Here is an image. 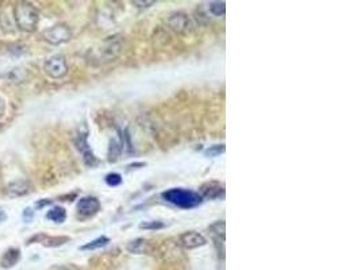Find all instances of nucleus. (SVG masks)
I'll return each mask as SVG.
<instances>
[{"label": "nucleus", "mask_w": 361, "mask_h": 270, "mask_svg": "<svg viewBox=\"0 0 361 270\" xmlns=\"http://www.w3.org/2000/svg\"><path fill=\"white\" fill-rule=\"evenodd\" d=\"M179 240L183 247L188 250L192 249H198V247H202L207 243L206 238L202 235V234L196 233V231H187V233H183L180 237H179Z\"/></svg>", "instance_id": "1a4fd4ad"}, {"label": "nucleus", "mask_w": 361, "mask_h": 270, "mask_svg": "<svg viewBox=\"0 0 361 270\" xmlns=\"http://www.w3.org/2000/svg\"><path fill=\"white\" fill-rule=\"evenodd\" d=\"M161 197L169 204L183 210L196 208L203 203V197L200 196L199 192L184 189V188H171L168 191L162 192Z\"/></svg>", "instance_id": "f257e3e1"}, {"label": "nucleus", "mask_w": 361, "mask_h": 270, "mask_svg": "<svg viewBox=\"0 0 361 270\" xmlns=\"http://www.w3.org/2000/svg\"><path fill=\"white\" fill-rule=\"evenodd\" d=\"M200 196L203 199L218 200L225 197V185L219 181H207L200 186Z\"/></svg>", "instance_id": "39448f33"}, {"label": "nucleus", "mask_w": 361, "mask_h": 270, "mask_svg": "<svg viewBox=\"0 0 361 270\" xmlns=\"http://www.w3.org/2000/svg\"><path fill=\"white\" fill-rule=\"evenodd\" d=\"M209 14L214 18H222L226 14V3L225 1H210L207 4Z\"/></svg>", "instance_id": "ddd939ff"}, {"label": "nucleus", "mask_w": 361, "mask_h": 270, "mask_svg": "<svg viewBox=\"0 0 361 270\" xmlns=\"http://www.w3.org/2000/svg\"><path fill=\"white\" fill-rule=\"evenodd\" d=\"M108 243H110V239L107 237H99V238L91 240L90 243L81 246L80 250H83V251H92V250L102 249L104 246H107Z\"/></svg>", "instance_id": "4468645a"}, {"label": "nucleus", "mask_w": 361, "mask_h": 270, "mask_svg": "<svg viewBox=\"0 0 361 270\" xmlns=\"http://www.w3.org/2000/svg\"><path fill=\"white\" fill-rule=\"evenodd\" d=\"M167 23L173 31L180 32V34L188 32L191 30V27H192L189 16L187 14H184V12H175V14H172L168 18Z\"/></svg>", "instance_id": "0eeeda50"}, {"label": "nucleus", "mask_w": 361, "mask_h": 270, "mask_svg": "<svg viewBox=\"0 0 361 270\" xmlns=\"http://www.w3.org/2000/svg\"><path fill=\"white\" fill-rule=\"evenodd\" d=\"M76 148L77 150L83 154V159H84V164L87 166H95L97 164V159L96 157L93 155V153L91 151V149H90V145H88V141H87V133H80L77 134V137H76Z\"/></svg>", "instance_id": "423d86ee"}, {"label": "nucleus", "mask_w": 361, "mask_h": 270, "mask_svg": "<svg viewBox=\"0 0 361 270\" xmlns=\"http://www.w3.org/2000/svg\"><path fill=\"white\" fill-rule=\"evenodd\" d=\"M120 153H122V146L117 141H111L110 142V148H108V161L115 162L119 158Z\"/></svg>", "instance_id": "f3484780"}, {"label": "nucleus", "mask_w": 361, "mask_h": 270, "mask_svg": "<svg viewBox=\"0 0 361 270\" xmlns=\"http://www.w3.org/2000/svg\"><path fill=\"white\" fill-rule=\"evenodd\" d=\"M106 184L110 186H118L122 184V176L119 173H110L106 176Z\"/></svg>", "instance_id": "412c9836"}, {"label": "nucleus", "mask_w": 361, "mask_h": 270, "mask_svg": "<svg viewBox=\"0 0 361 270\" xmlns=\"http://www.w3.org/2000/svg\"><path fill=\"white\" fill-rule=\"evenodd\" d=\"M3 220H5V215L3 212H0V223L3 222Z\"/></svg>", "instance_id": "a878e982"}, {"label": "nucleus", "mask_w": 361, "mask_h": 270, "mask_svg": "<svg viewBox=\"0 0 361 270\" xmlns=\"http://www.w3.org/2000/svg\"><path fill=\"white\" fill-rule=\"evenodd\" d=\"M32 217H34V212H32L31 208H26L25 211H23V219H25V222H30L32 220Z\"/></svg>", "instance_id": "5701e85b"}, {"label": "nucleus", "mask_w": 361, "mask_h": 270, "mask_svg": "<svg viewBox=\"0 0 361 270\" xmlns=\"http://www.w3.org/2000/svg\"><path fill=\"white\" fill-rule=\"evenodd\" d=\"M49 204H52V200H39V202L37 203V208L39 210V208L49 206Z\"/></svg>", "instance_id": "b1692460"}, {"label": "nucleus", "mask_w": 361, "mask_h": 270, "mask_svg": "<svg viewBox=\"0 0 361 270\" xmlns=\"http://www.w3.org/2000/svg\"><path fill=\"white\" fill-rule=\"evenodd\" d=\"M133 4L137 5V7H140V8H148V7H150V5L156 4V1H154V0H151V1H138V0H135V1H133Z\"/></svg>", "instance_id": "4be33fe9"}, {"label": "nucleus", "mask_w": 361, "mask_h": 270, "mask_svg": "<svg viewBox=\"0 0 361 270\" xmlns=\"http://www.w3.org/2000/svg\"><path fill=\"white\" fill-rule=\"evenodd\" d=\"M21 260V253L18 249H8L5 251L1 260H0V265L4 269H8V268H12L15 266L18 262Z\"/></svg>", "instance_id": "9b49d317"}, {"label": "nucleus", "mask_w": 361, "mask_h": 270, "mask_svg": "<svg viewBox=\"0 0 361 270\" xmlns=\"http://www.w3.org/2000/svg\"><path fill=\"white\" fill-rule=\"evenodd\" d=\"M42 37L50 45H61V43L69 41L70 37H72V31L66 25H56V26L45 30Z\"/></svg>", "instance_id": "7ed1b4c3"}, {"label": "nucleus", "mask_w": 361, "mask_h": 270, "mask_svg": "<svg viewBox=\"0 0 361 270\" xmlns=\"http://www.w3.org/2000/svg\"><path fill=\"white\" fill-rule=\"evenodd\" d=\"M30 192V184L25 180H16L5 186V195L8 197L25 196Z\"/></svg>", "instance_id": "9d476101"}, {"label": "nucleus", "mask_w": 361, "mask_h": 270, "mask_svg": "<svg viewBox=\"0 0 361 270\" xmlns=\"http://www.w3.org/2000/svg\"><path fill=\"white\" fill-rule=\"evenodd\" d=\"M66 242H69L68 237H46V235H43V239L41 240V243L46 247H59Z\"/></svg>", "instance_id": "dca6fc26"}, {"label": "nucleus", "mask_w": 361, "mask_h": 270, "mask_svg": "<svg viewBox=\"0 0 361 270\" xmlns=\"http://www.w3.org/2000/svg\"><path fill=\"white\" fill-rule=\"evenodd\" d=\"M43 70L52 79H62L68 73V64L62 56H54L45 62Z\"/></svg>", "instance_id": "20e7f679"}, {"label": "nucleus", "mask_w": 361, "mask_h": 270, "mask_svg": "<svg viewBox=\"0 0 361 270\" xmlns=\"http://www.w3.org/2000/svg\"><path fill=\"white\" fill-rule=\"evenodd\" d=\"M222 153H225V145H214L205 150L206 157H218Z\"/></svg>", "instance_id": "6ab92c4d"}, {"label": "nucleus", "mask_w": 361, "mask_h": 270, "mask_svg": "<svg viewBox=\"0 0 361 270\" xmlns=\"http://www.w3.org/2000/svg\"><path fill=\"white\" fill-rule=\"evenodd\" d=\"M165 227V224L160 220H150V222H142L140 224V228L142 230H161Z\"/></svg>", "instance_id": "aec40b11"}, {"label": "nucleus", "mask_w": 361, "mask_h": 270, "mask_svg": "<svg viewBox=\"0 0 361 270\" xmlns=\"http://www.w3.org/2000/svg\"><path fill=\"white\" fill-rule=\"evenodd\" d=\"M46 217L54 223H64L65 219H66V211H65L62 207H53L48 212Z\"/></svg>", "instance_id": "2eb2a0df"}, {"label": "nucleus", "mask_w": 361, "mask_h": 270, "mask_svg": "<svg viewBox=\"0 0 361 270\" xmlns=\"http://www.w3.org/2000/svg\"><path fill=\"white\" fill-rule=\"evenodd\" d=\"M210 230L214 234V238L225 239V222L219 220V222L214 223L210 227Z\"/></svg>", "instance_id": "a211bd4d"}, {"label": "nucleus", "mask_w": 361, "mask_h": 270, "mask_svg": "<svg viewBox=\"0 0 361 270\" xmlns=\"http://www.w3.org/2000/svg\"><path fill=\"white\" fill-rule=\"evenodd\" d=\"M4 111H5V106H4V101L3 99L0 97V118L4 115Z\"/></svg>", "instance_id": "393cba45"}, {"label": "nucleus", "mask_w": 361, "mask_h": 270, "mask_svg": "<svg viewBox=\"0 0 361 270\" xmlns=\"http://www.w3.org/2000/svg\"><path fill=\"white\" fill-rule=\"evenodd\" d=\"M14 19L22 31L32 32L37 30L39 15L38 11L29 3H16L14 7Z\"/></svg>", "instance_id": "f03ea898"}, {"label": "nucleus", "mask_w": 361, "mask_h": 270, "mask_svg": "<svg viewBox=\"0 0 361 270\" xmlns=\"http://www.w3.org/2000/svg\"><path fill=\"white\" fill-rule=\"evenodd\" d=\"M99 210H100V202L93 196L81 197L77 203V213L81 217L93 216Z\"/></svg>", "instance_id": "6e6552de"}, {"label": "nucleus", "mask_w": 361, "mask_h": 270, "mask_svg": "<svg viewBox=\"0 0 361 270\" xmlns=\"http://www.w3.org/2000/svg\"><path fill=\"white\" fill-rule=\"evenodd\" d=\"M148 249H149V243H148V240L142 238L134 239L127 244V250L133 254H145V253H148Z\"/></svg>", "instance_id": "f8f14e48"}]
</instances>
